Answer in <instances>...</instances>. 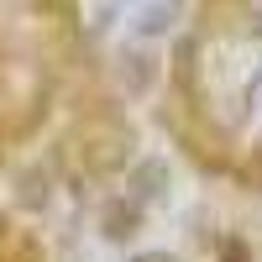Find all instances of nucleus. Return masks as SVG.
<instances>
[{
    "mask_svg": "<svg viewBox=\"0 0 262 262\" xmlns=\"http://www.w3.org/2000/svg\"><path fill=\"white\" fill-rule=\"evenodd\" d=\"M142 262H147V257H142Z\"/></svg>",
    "mask_w": 262,
    "mask_h": 262,
    "instance_id": "f03ea898",
    "label": "nucleus"
},
{
    "mask_svg": "<svg viewBox=\"0 0 262 262\" xmlns=\"http://www.w3.org/2000/svg\"><path fill=\"white\" fill-rule=\"evenodd\" d=\"M221 262H252V252H247V242H242V236L221 242Z\"/></svg>",
    "mask_w": 262,
    "mask_h": 262,
    "instance_id": "f257e3e1",
    "label": "nucleus"
}]
</instances>
